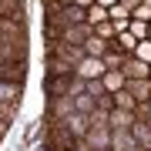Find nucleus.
<instances>
[{
  "label": "nucleus",
  "instance_id": "obj_1",
  "mask_svg": "<svg viewBox=\"0 0 151 151\" xmlns=\"http://www.w3.org/2000/svg\"><path fill=\"white\" fill-rule=\"evenodd\" d=\"M0 14H24V0H0ZM14 114H17V104H4L0 101V138L7 134Z\"/></svg>",
  "mask_w": 151,
  "mask_h": 151
}]
</instances>
